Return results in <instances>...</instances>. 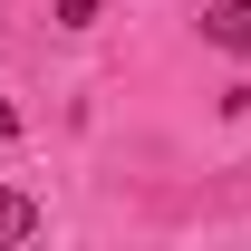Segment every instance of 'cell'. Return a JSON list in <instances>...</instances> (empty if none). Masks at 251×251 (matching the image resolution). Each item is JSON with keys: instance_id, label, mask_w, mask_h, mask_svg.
I'll list each match as a JSON object with an SVG mask.
<instances>
[{"instance_id": "obj_1", "label": "cell", "mask_w": 251, "mask_h": 251, "mask_svg": "<svg viewBox=\"0 0 251 251\" xmlns=\"http://www.w3.org/2000/svg\"><path fill=\"white\" fill-rule=\"evenodd\" d=\"M203 39H213V49H232V58H251V0H222L213 20H203Z\"/></svg>"}, {"instance_id": "obj_2", "label": "cell", "mask_w": 251, "mask_h": 251, "mask_svg": "<svg viewBox=\"0 0 251 251\" xmlns=\"http://www.w3.org/2000/svg\"><path fill=\"white\" fill-rule=\"evenodd\" d=\"M29 232H39V203L29 193H0V242H29Z\"/></svg>"}, {"instance_id": "obj_3", "label": "cell", "mask_w": 251, "mask_h": 251, "mask_svg": "<svg viewBox=\"0 0 251 251\" xmlns=\"http://www.w3.org/2000/svg\"><path fill=\"white\" fill-rule=\"evenodd\" d=\"M49 20H58V29H87V20H97V0H49Z\"/></svg>"}, {"instance_id": "obj_4", "label": "cell", "mask_w": 251, "mask_h": 251, "mask_svg": "<svg viewBox=\"0 0 251 251\" xmlns=\"http://www.w3.org/2000/svg\"><path fill=\"white\" fill-rule=\"evenodd\" d=\"M0 135H20V106H0Z\"/></svg>"}]
</instances>
